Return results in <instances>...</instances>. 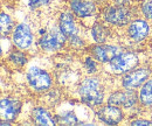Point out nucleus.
I'll use <instances>...</instances> for the list:
<instances>
[{
	"label": "nucleus",
	"mask_w": 152,
	"mask_h": 126,
	"mask_svg": "<svg viewBox=\"0 0 152 126\" xmlns=\"http://www.w3.org/2000/svg\"><path fill=\"white\" fill-rule=\"evenodd\" d=\"M77 92L82 103L89 108H98L104 102V89L101 79L96 76L86 77L78 84Z\"/></svg>",
	"instance_id": "obj_1"
},
{
	"label": "nucleus",
	"mask_w": 152,
	"mask_h": 126,
	"mask_svg": "<svg viewBox=\"0 0 152 126\" xmlns=\"http://www.w3.org/2000/svg\"><path fill=\"white\" fill-rule=\"evenodd\" d=\"M58 27L62 33L67 37V42L74 48H82L84 46L83 39L78 34V29L76 27L74 13L70 12H62L58 17Z\"/></svg>",
	"instance_id": "obj_2"
},
{
	"label": "nucleus",
	"mask_w": 152,
	"mask_h": 126,
	"mask_svg": "<svg viewBox=\"0 0 152 126\" xmlns=\"http://www.w3.org/2000/svg\"><path fill=\"white\" fill-rule=\"evenodd\" d=\"M133 12L130 7H123L117 5H107L102 11V19L105 23L113 26H125L132 21Z\"/></svg>",
	"instance_id": "obj_3"
},
{
	"label": "nucleus",
	"mask_w": 152,
	"mask_h": 126,
	"mask_svg": "<svg viewBox=\"0 0 152 126\" xmlns=\"http://www.w3.org/2000/svg\"><path fill=\"white\" fill-rule=\"evenodd\" d=\"M67 42V37L60 29L58 25H55L50 27L43 35L39 39V47L46 52V53H53V52H58L64 47Z\"/></svg>",
	"instance_id": "obj_4"
},
{
	"label": "nucleus",
	"mask_w": 152,
	"mask_h": 126,
	"mask_svg": "<svg viewBox=\"0 0 152 126\" xmlns=\"http://www.w3.org/2000/svg\"><path fill=\"white\" fill-rule=\"evenodd\" d=\"M139 63L138 55L132 52H122L114 57L108 64L109 71L115 75H124L125 72L134 69Z\"/></svg>",
	"instance_id": "obj_5"
},
{
	"label": "nucleus",
	"mask_w": 152,
	"mask_h": 126,
	"mask_svg": "<svg viewBox=\"0 0 152 126\" xmlns=\"http://www.w3.org/2000/svg\"><path fill=\"white\" fill-rule=\"evenodd\" d=\"M29 87L37 92H46L53 85V78L50 74L39 67H32L26 74Z\"/></svg>",
	"instance_id": "obj_6"
},
{
	"label": "nucleus",
	"mask_w": 152,
	"mask_h": 126,
	"mask_svg": "<svg viewBox=\"0 0 152 126\" xmlns=\"http://www.w3.org/2000/svg\"><path fill=\"white\" fill-rule=\"evenodd\" d=\"M151 76V70L145 67H136L134 69L125 72L122 78V87L124 89L140 88Z\"/></svg>",
	"instance_id": "obj_7"
},
{
	"label": "nucleus",
	"mask_w": 152,
	"mask_h": 126,
	"mask_svg": "<svg viewBox=\"0 0 152 126\" xmlns=\"http://www.w3.org/2000/svg\"><path fill=\"white\" fill-rule=\"evenodd\" d=\"M12 40L15 47H18L21 50H26L28 48H31V46L34 42V35L32 33L31 27L25 23L21 22L19 25L15 26L13 33H12Z\"/></svg>",
	"instance_id": "obj_8"
},
{
	"label": "nucleus",
	"mask_w": 152,
	"mask_h": 126,
	"mask_svg": "<svg viewBox=\"0 0 152 126\" xmlns=\"http://www.w3.org/2000/svg\"><path fill=\"white\" fill-rule=\"evenodd\" d=\"M96 117L107 125H117L124 119L123 111L119 109V106L109 103L104 106L101 105V108L96 111Z\"/></svg>",
	"instance_id": "obj_9"
},
{
	"label": "nucleus",
	"mask_w": 152,
	"mask_h": 126,
	"mask_svg": "<svg viewBox=\"0 0 152 126\" xmlns=\"http://www.w3.org/2000/svg\"><path fill=\"white\" fill-rule=\"evenodd\" d=\"M137 98V93L133 89H124L113 92L108 98V103L124 109H131L136 105Z\"/></svg>",
	"instance_id": "obj_10"
},
{
	"label": "nucleus",
	"mask_w": 152,
	"mask_h": 126,
	"mask_svg": "<svg viewBox=\"0 0 152 126\" xmlns=\"http://www.w3.org/2000/svg\"><path fill=\"white\" fill-rule=\"evenodd\" d=\"M122 53V49L114 44H105V43H97L91 47V55L97 62L107 64L114 57Z\"/></svg>",
	"instance_id": "obj_11"
},
{
	"label": "nucleus",
	"mask_w": 152,
	"mask_h": 126,
	"mask_svg": "<svg viewBox=\"0 0 152 126\" xmlns=\"http://www.w3.org/2000/svg\"><path fill=\"white\" fill-rule=\"evenodd\" d=\"M21 111V102L13 97H4L0 101V113L5 120L13 122L18 118Z\"/></svg>",
	"instance_id": "obj_12"
},
{
	"label": "nucleus",
	"mask_w": 152,
	"mask_h": 126,
	"mask_svg": "<svg viewBox=\"0 0 152 126\" xmlns=\"http://www.w3.org/2000/svg\"><path fill=\"white\" fill-rule=\"evenodd\" d=\"M150 34V26L144 19H133L129 23L128 35L134 42H140L145 40Z\"/></svg>",
	"instance_id": "obj_13"
},
{
	"label": "nucleus",
	"mask_w": 152,
	"mask_h": 126,
	"mask_svg": "<svg viewBox=\"0 0 152 126\" xmlns=\"http://www.w3.org/2000/svg\"><path fill=\"white\" fill-rule=\"evenodd\" d=\"M69 7L78 18H89L96 13V2L94 0H69Z\"/></svg>",
	"instance_id": "obj_14"
},
{
	"label": "nucleus",
	"mask_w": 152,
	"mask_h": 126,
	"mask_svg": "<svg viewBox=\"0 0 152 126\" xmlns=\"http://www.w3.org/2000/svg\"><path fill=\"white\" fill-rule=\"evenodd\" d=\"M32 120H33L34 124H38V125L52 126L57 124L55 117H53L47 109L42 108V106H37V108L33 109Z\"/></svg>",
	"instance_id": "obj_15"
},
{
	"label": "nucleus",
	"mask_w": 152,
	"mask_h": 126,
	"mask_svg": "<svg viewBox=\"0 0 152 126\" xmlns=\"http://www.w3.org/2000/svg\"><path fill=\"white\" fill-rule=\"evenodd\" d=\"M110 35V31L102 22H95L91 28V36L97 43H104Z\"/></svg>",
	"instance_id": "obj_16"
},
{
	"label": "nucleus",
	"mask_w": 152,
	"mask_h": 126,
	"mask_svg": "<svg viewBox=\"0 0 152 126\" xmlns=\"http://www.w3.org/2000/svg\"><path fill=\"white\" fill-rule=\"evenodd\" d=\"M138 99H139L140 104L144 105V106L152 105V78H149L140 87Z\"/></svg>",
	"instance_id": "obj_17"
},
{
	"label": "nucleus",
	"mask_w": 152,
	"mask_h": 126,
	"mask_svg": "<svg viewBox=\"0 0 152 126\" xmlns=\"http://www.w3.org/2000/svg\"><path fill=\"white\" fill-rule=\"evenodd\" d=\"M57 124H64V125H77L81 124L78 122V118L73 111H63L62 113L55 116Z\"/></svg>",
	"instance_id": "obj_18"
},
{
	"label": "nucleus",
	"mask_w": 152,
	"mask_h": 126,
	"mask_svg": "<svg viewBox=\"0 0 152 126\" xmlns=\"http://www.w3.org/2000/svg\"><path fill=\"white\" fill-rule=\"evenodd\" d=\"M0 26H1V35L2 36L8 35V34L13 33V31H14L13 20L5 12H1V14H0Z\"/></svg>",
	"instance_id": "obj_19"
},
{
	"label": "nucleus",
	"mask_w": 152,
	"mask_h": 126,
	"mask_svg": "<svg viewBox=\"0 0 152 126\" xmlns=\"http://www.w3.org/2000/svg\"><path fill=\"white\" fill-rule=\"evenodd\" d=\"M21 50V49H20ZM20 50H14V52H12L10 56H8V60H10V62L12 63V64H14L15 67H23L26 63H27V61H28V58H27V55L25 54L23 52H20Z\"/></svg>",
	"instance_id": "obj_20"
},
{
	"label": "nucleus",
	"mask_w": 152,
	"mask_h": 126,
	"mask_svg": "<svg viewBox=\"0 0 152 126\" xmlns=\"http://www.w3.org/2000/svg\"><path fill=\"white\" fill-rule=\"evenodd\" d=\"M140 12L148 20H152V0H143L140 4Z\"/></svg>",
	"instance_id": "obj_21"
},
{
	"label": "nucleus",
	"mask_w": 152,
	"mask_h": 126,
	"mask_svg": "<svg viewBox=\"0 0 152 126\" xmlns=\"http://www.w3.org/2000/svg\"><path fill=\"white\" fill-rule=\"evenodd\" d=\"M84 68H86V70H87L88 74H90V75L95 74L97 71V64H96L95 58L90 57V56L86 57V60H84Z\"/></svg>",
	"instance_id": "obj_22"
},
{
	"label": "nucleus",
	"mask_w": 152,
	"mask_h": 126,
	"mask_svg": "<svg viewBox=\"0 0 152 126\" xmlns=\"http://www.w3.org/2000/svg\"><path fill=\"white\" fill-rule=\"evenodd\" d=\"M52 1L53 0H28L27 5H28V7L32 11H34V9H38L40 7H43V6L49 5Z\"/></svg>",
	"instance_id": "obj_23"
},
{
	"label": "nucleus",
	"mask_w": 152,
	"mask_h": 126,
	"mask_svg": "<svg viewBox=\"0 0 152 126\" xmlns=\"http://www.w3.org/2000/svg\"><path fill=\"white\" fill-rule=\"evenodd\" d=\"M115 5L117 6H123V7H130L131 0H113Z\"/></svg>",
	"instance_id": "obj_24"
},
{
	"label": "nucleus",
	"mask_w": 152,
	"mask_h": 126,
	"mask_svg": "<svg viewBox=\"0 0 152 126\" xmlns=\"http://www.w3.org/2000/svg\"><path fill=\"white\" fill-rule=\"evenodd\" d=\"M131 125L133 126H139V125H152L151 122H149V120H143V119H136V120H133L131 122Z\"/></svg>",
	"instance_id": "obj_25"
}]
</instances>
